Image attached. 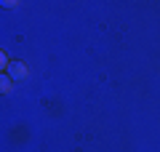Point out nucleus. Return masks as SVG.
<instances>
[{
  "instance_id": "f257e3e1",
  "label": "nucleus",
  "mask_w": 160,
  "mask_h": 152,
  "mask_svg": "<svg viewBox=\"0 0 160 152\" xmlns=\"http://www.w3.org/2000/svg\"><path fill=\"white\" fill-rule=\"evenodd\" d=\"M8 72H11V75H8L11 80H19V78H27L29 69H27V64H22V62H11V64H8Z\"/></svg>"
},
{
  "instance_id": "f03ea898",
  "label": "nucleus",
  "mask_w": 160,
  "mask_h": 152,
  "mask_svg": "<svg viewBox=\"0 0 160 152\" xmlns=\"http://www.w3.org/2000/svg\"><path fill=\"white\" fill-rule=\"evenodd\" d=\"M0 91H3V94H11V91H13V80L3 75V78H0Z\"/></svg>"
},
{
  "instance_id": "7ed1b4c3",
  "label": "nucleus",
  "mask_w": 160,
  "mask_h": 152,
  "mask_svg": "<svg viewBox=\"0 0 160 152\" xmlns=\"http://www.w3.org/2000/svg\"><path fill=\"white\" fill-rule=\"evenodd\" d=\"M0 64H3V69H6L8 64H11V62H8V56H6V51H3V53H0Z\"/></svg>"
}]
</instances>
